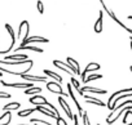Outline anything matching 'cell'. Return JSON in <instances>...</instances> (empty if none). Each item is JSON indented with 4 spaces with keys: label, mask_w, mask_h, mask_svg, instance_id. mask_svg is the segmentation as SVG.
I'll list each match as a JSON object with an SVG mask.
<instances>
[{
    "label": "cell",
    "mask_w": 132,
    "mask_h": 125,
    "mask_svg": "<svg viewBox=\"0 0 132 125\" xmlns=\"http://www.w3.org/2000/svg\"><path fill=\"white\" fill-rule=\"evenodd\" d=\"M29 102L31 104H35V106H47V103H48L47 98L42 94H34L32 97L29 98Z\"/></svg>",
    "instance_id": "obj_6"
},
{
    "label": "cell",
    "mask_w": 132,
    "mask_h": 125,
    "mask_svg": "<svg viewBox=\"0 0 132 125\" xmlns=\"http://www.w3.org/2000/svg\"><path fill=\"white\" fill-rule=\"evenodd\" d=\"M73 120H74V125H78V115H74Z\"/></svg>",
    "instance_id": "obj_33"
},
{
    "label": "cell",
    "mask_w": 132,
    "mask_h": 125,
    "mask_svg": "<svg viewBox=\"0 0 132 125\" xmlns=\"http://www.w3.org/2000/svg\"><path fill=\"white\" fill-rule=\"evenodd\" d=\"M12 120V112L11 111H4V113L0 116V125H9Z\"/></svg>",
    "instance_id": "obj_19"
},
{
    "label": "cell",
    "mask_w": 132,
    "mask_h": 125,
    "mask_svg": "<svg viewBox=\"0 0 132 125\" xmlns=\"http://www.w3.org/2000/svg\"><path fill=\"white\" fill-rule=\"evenodd\" d=\"M102 21H104V12L101 11V12L98 13L97 21H96L95 25H93V30H95L96 34H101V32H102Z\"/></svg>",
    "instance_id": "obj_15"
},
{
    "label": "cell",
    "mask_w": 132,
    "mask_h": 125,
    "mask_svg": "<svg viewBox=\"0 0 132 125\" xmlns=\"http://www.w3.org/2000/svg\"><path fill=\"white\" fill-rule=\"evenodd\" d=\"M0 84L4 85V86H8V88H14V89H29V88H32L34 84L32 83H5L4 80H0Z\"/></svg>",
    "instance_id": "obj_4"
},
{
    "label": "cell",
    "mask_w": 132,
    "mask_h": 125,
    "mask_svg": "<svg viewBox=\"0 0 132 125\" xmlns=\"http://www.w3.org/2000/svg\"><path fill=\"white\" fill-rule=\"evenodd\" d=\"M80 90L83 93L88 92V93H95V94H106L108 93L105 89H98V88H93V86H83V88H80Z\"/></svg>",
    "instance_id": "obj_18"
},
{
    "label": "cell",
    "mask_w": 132,
    "mask_h": 125,
    "mask_svg": "<svg viewBox=\"0 0 132 125\" xmlns=\"http://www.w3.org/2000/svg\"><path fill=\"white\" fill-rule=\"evenodd\" d=\"M38 93H42V88L39 86H32V88H29V89H25V94H38Z\"/></svg>",
    "instance_id": "obj_25"
},
{
    "label": "cell",
    "mask_w": 132,
    "mask_h": 125,
    "mask_svg": "<svg viewBox=\"0 0 132 125\" xmlns=\"http://www.w3.org/2000/svg\"><path fill=\"white\" fill-rule=\"evenodd\" d=\"M129 44H131V50H132V36L129 37Z\"/></svg>",
    "instance_id": "obj_34"
},
{
    "label": "cell",
    "mask_w": 132,
    "mask_h": 125,
    "mask_svg": "<svg viewBox=\"0 0 132 125\" xmlns=\"http://www.w3.org/2000/svg\"><path fill=\"white\" fill-rule=\"evenodd\" d=\"M31 124H36V125H52L48 121H44L42 119H31Z\"/></svg>",
    "instance_id": "obj_27"
},
{
    "label": "cell",
    "mask_w": 132,
    "mask_h": 125,
    "mask_svg": "<svg viewBox=\"0 0 132 125\" xmlns=\"http://www.w3.org/2000/svg\"><path fill=\"white\" fill-rule=\"evenodd\" d=\"M83 98L86 99V102H87L88 104H96V106H100V107H106V104H105L102 101H100V99H97V98H95V97H92V95L83 94Z\"/></svg>",
    "instance_id": "obj_14"
},
{
    "label": "cell",
    "mask_w": 132,
    "mask_h": 125,
    "mask_svg": "<svg viewBox=\"0 0 132 125\" xmlns=\"http://www.w3.org/2000/svg\"><path fill=\"white\" fill-rule=\"evenodd\" d=\"M22 79L30 81V83H35V81H42V83H47V76L45 75H42V76H38V75H29V74H22L21 75Z\"/></svg>",
    "instance_id": "obj_10"
},
{
    "label": "cell",
    "mask_w": 132,
    "mask_h": 125,
    "mask_svg": "<svg viewBox=\"0 0 132 125\" xmlns=\"http://www.w3.org/2000/svg\"><path fill=\"white\" fill-rule=\"evenodd\" d=\"M56 125H68V122H66L65 119H62L61 116H58V117L56 119Z\"/></svg>",
    "instance_id": "obj_30"
},
{
    "label": "cell",
    "mask_w": 132,
    "mask_h": 125,
    "mask_svg": "<svg viewBox=\"0 0 132 125\" xmlns=\"http://www.w3.org/2000/svg\"><path fill=\"white\" fill-rule=\"evenodd\" d=\"M128 20H132V16H128Z\"/></svg>",
    "instance_id": "obj_35"
},
{
    "label": "cell",
    "mask_w": 132,
    "mask_h": 125,
    "mask_svg": "<svg viewBox=\"0 0 132 125\" xmlns=\"http://www.w3.org/2000/svg\"><path fill=\"white\" fill-rule=\"evenodd\" d=\"M43 72L45 74L47 78H52L54 81H58V83L61 84V81H62V76H61V75H58V74H56V72H53V71H51V70H44Z\"/></svg>",
    "instance_id": "obj_22"
},
{
    "label": "cell",
    "mask_w": 132,
    "mask_h": 125,
    "mask_svg": "<svg viewBox=\"0 0 132 125\" xmlns=\"http://www.w3.org/2000/svg\"><path fill=\"white\" fill-rule=\"evenodd\" d=\"M4 27H5V30L8 31V34H9V36H11V45H9V48L5 49V50H0V54H7V53H9L11 50H13L14 44H16V40H17V39H16V35H14V30H13V27H12L9 23H5Z\"/></svg>",
    "instance_id": "obj_3"
},
{
    "label": "cell",
    "mask_w": 132,
    "mask_h": 125,
    "mask_svg": "<svg viewBox=\"0 0 132 125\" xmlns=\"http://www.w3.org/2000/svg\"><path fill=\"white\" fill-rule=\"evenodd\" d=\"M29 34H30V25H29V21H22L20 23V27H18V34H17V37L18 40H21V43L23 40H26L29 37Z\"/></svg>",
    "instance_id": "obj_2"
},
{
    "label": "cell",
    "mask_w": 132,
    "mask_h": 125,
    "mask_svg": "<svg viewBox=\"0 0 132 125\" xmlns=\"http://www.w3.org/2000/svg\"><path fill=\"white\" fill-rule=\"evenodd\" d=\"M129 70H131V72H132V66H131V67H129Z\"/></svg>",
    "instance_id": "obj_36"
},
{
    "label": "cell",
    "mask_w": 132,
    "mask_h": 125,
    "mask_svg": "<svg viewBox=\"0 0 132 125\" xmlns=\"http://www.w3.org/2000/svg\"><path fill=\"white\" fill-rule=\"evenodd\" d=\"M66 62H69V63H71L74 67H75V70L80 74V67H79V63H78V62L74 59V58H71V57H68V59H66Z\"/></svg>",
    "instance_id": "obj_26"
},
{
    "label": "cell",
    "mask_w": 132,
    "mask_h": 125,
    "mask_svg": "<svg viewBox=\"0 0 132 125\" xmlns=\"http://www.w3.org/2000/svg\"><path fill=\"white\" fill-rule=\"evenodd\" d=\"M20 50H31V52H36V53H43L44 50L39 46H34V45H23V46H18L14 49V52H20Z\"/></svg>",
    "instance_id": "obj_17"
},
{
    "label": "cell",
    "mask_w": 132,
    "mask_h": 125,
    "mask_svg": "<svg viewBox=\"0 0 132 125\" xmlns=\"http://www.w3.org/2000/svg\"><path fill=\"white\" fill-rule=\"evenodd\" d=\"M47 89L51 92V93H53V94H58V95H61V97H69V94H66V93H63V90H62V88H61V84L58 83V81H54V80H49V81H47Z\"/></svg>",
    "instance_id": "obj_1"
},
{
    "label": "cell",
    "mask_w": 132,
    "mask_h": 125,
    "mask_svg": "<svg viewBox=\"0 0 132 125\" xmlns=\"http://www.w3.org/2000/svg\"><path fill=\"white\" fill-rule=\"evenodd\" d=\"M36 8H38V12H39L40 14L44 13V5H43L42 0H38V2H36Z\"/></svg>",
    "instance_id": "obj_29"
},
{
    "label": "cell",
    "mask_w": 132,
    "mask_h": 125,
    "mask_svg": "<svg viewBox=\"0 0 132 125\" xmlns=\"http://www.w3.org/2000/svg\"><path fill=\"white\" fill-rule=\"evenodd\" d=\"M100 65L98 63H96V62H91V63H88L87 66H86V69H84V71L83 72H80V76H82V81H84V79H86V76L89 74V72H93V71H97V70H100Z\"/></svg>",
    "instance_id": "obj_7"
},
{
    "label": "cell",
    "mask_w": 132,
    "mask_h": 125,
    "mask_svg": "<svg viewBox=\"0 0 132 125\" xmlns=\"http://www.w3.org/2000/svg\"><path fill=\"white\" fill-rule=\"evenodd\" d=\"M25 59H29L26 54H23V53H16V54H12V55H7L4 61H25Z\"/></svg>",
    "instance_id": "obj_20"
},
{
    "label": "cell",
    "mask_w": 132,
    "mask_h": 125,
    "mask_svg": "<svg viewBox=\"0 0 132 125\" xmlns=\"http://www.w3.org/2000/svg\"><path fill=\"white\" fill-rule=\"evenodd\" d=\"M127 110H132V103H129V104H127V106H123L120 110H118V111H117V112L113 115V117H111L110 120H106V124H108V125H111V124H114V122H115V121L119 119V116H120L123 112H126Z\"/></svg>",
    "instance_id": "obj_8"
},
{
    "label": "cell",
    "mask_w": 132,
    "mask_h": 125,
    "mask_svg": "<svg viewBox=\"0 0 132 125\" xmlns=\"http://www.w3.org/2000/svg\"><path fill=\"white\" fill-rule=\"evenodd\" d=\"M58 103L61 104V107L63 108V111H65V113H66V116H68V119H70V120H73V116H74V113L71 112V108H70V106H69V103L65 101V98L63 97H58Z\"/></svg>",
    "instance_id": "obj_9"
},
{
    "label": "cell",
    "mask_w": 132,
    "mask_h": 125,
    "mask_svg": "<svg viewBox=\"0 0 132 125\" xmlns=\"http://www.w3.org/2000/svg\"><path fill=\"white\" fill-rule=\"evenodd\" d=\"M98 2L101 3V5H102V8H104V11H105V12H106V13L109 14V17H110V18H111V20H113L114 22H117V23H118V25H119L120 27H123V28H126V25H124L123 22H120V21L118 20V17L115 16V13H114V12H113V11H111V9H110V8L108 7V5H106V3L104 2V0H98Z\"/></svg>",
    "instance_id": "obj_5"
},
{
    "label": "cell",
    "mask_w": 132,
    "mask_h": 125,
    "mask_svg": "<svg viewBox=\"0 0 132 125\" xmlns=\"http://www.w3.org/2000/svg\"><path fill=\"white\" fill-rule=\"evenodd\" d=\"M98 79H102V74H89L88 76H86L84 79V84L89 83V81H93V80H98Z\"/></svg>",
    "instance_id": "obj_23"
},
{
    "label": "cell",
    "mask_w": 132,
    "mask_h": 125,
    "mask_svg": "<svg viewBox=\"0 0 132 125\" xmlns=\"http://www.w3.org/2000/svg\"><path fill=\"white\" fill-rule=\"evenodd\" d=\"M36 110L35 108H26V110H21V111H18V116L20 117H27L29 115H31L32 112H35Z\"/></svg>",
    "instance_id": "obj_24"
},
{
    "label": "cell",
    "mask_w": 132,
    "mask_h": 125,
    "mask_svg": "<svg viewBox=\"0 0 132 125\" xmlns=\"http://www.w3.org/2000/svg\"><path fill=\"white\" fill-rule=\"evenodd\" d=\"M82 119H83V125H91L89 119H88V113H87L86 111H83V113H82Z\"/></svg>",
    "instance_id": "obj_28"
},
{
    "label": "cell",
    "mask_w": 132,
    "mask_h": 125,
    "mask_svg": "<svg viewBox=\"0 0 132 125\" xmlns=\"http://www.w3.org/2000/svg\"><path fill=\"white\" fill-rule=\"evenodd\" d=\"M20 107H21V103L20 102H9V103H7V104H4L3 106V110L4 111H16V110H20Z\"/></svg>",
    "instance_id": "obj_21"
},
{
    "label": "cell",
    "mask_w": 132,
    "mask_h": 125,
    "mask_svg": "<svg viewBox=\"0 0 132 125\" xmlns=\"http://www.w3.org/2000/svg\"><path fill=\"white\" fill-rule=\"evenodd\" d=\"M53 65H54L57 69H60L61 71H65L66 74H69V75H74V74L69 70V67L66 66V63H63V62H62V61H60V59H54V61H53Z\"/></svg>",
    "instance_id": "obj_16"
},
{
    "label": "cell",
    "mask_w": 132,
    "mask_h": 125,
    "mask_svg": "<svg viewBox=\"0 0 132 125\" xmlns=\"http://www.w3.org/2000/svg\"><path fill=\"white\" fill-rule=\"evenodd\" d=\"M35 110L36 111H39L40 113H43V115H45V116H48V117H52V119H57L58 116L48 107V106H35Z\"/></svg>",
    "instance_id": "obj_12"
},
{
    "label": "cell",
    "mask_w": 132,
    "mask_h": 125,
    "mask_svg": "<svg viewBox=\"0 0 132 125\" xmlns=\"http://www.w3.org/2000/svg\"><path fill=\"white\" fill-rule=\"evenodd\" d=\"M49 40L45 39V37H42V36H29L26 40H23L22 43H20V46H23V45H29L30 43H48Z\"/></svg>",
    "instance_id": "obj_11"
},
{
    "label": "cell",
    "mask_w": 132,
    "mask_h": 125,
    "mask_svg": "<svg viewBox=\"0 0 132 125\" xmlns=\"http://www.w3.org/2000/svg\"><path fill=\"white\" fill-rule=\"evenodd\" d=\"M68 94H69V97L73 99V102H74L75 107L78 108L79 115L82 116V113H83V108H82V106L79 104V102H78V101H77V98H75V94H74V92H73V89H71V84H68Z\"/></svg>",
    "instance_id": "obj_13"
},
{
    "label": "cell",
    "mask_w": 132,
    "mask_h": 125,
    "mask_svg": "<svg viewBox=\"0 0 132 125\" xmlns=\"http://www.w3.org/2000/svg\"><path fill=\"white\" fill-rule=\"evenodd\" d=\"M18 125H27V124H18Z\"/></svg>",
    "instance_id": "obj_37"
},
{
    "label": "cell",
    "mask_w": 132,
    "mask_h": 125,
    "mask_svg": "<svg viewBox=\"0 0 132 125\" xmlns=\"http://www.w3.org/2000/svg\"><path fill=\"white\" fill-rule=\"evenodd\" d=\"M12 94L11 93H7V92H0V99L4 98V99H11Z\"/></svg>",
    "instance_id": "obj_31"
},
{
    "label": "cell",
    "mask_w": 132,
    "mask_h": 125,
    "mask_svg": "<svg viewBox=\"0 0 132 125\" xmlns=\"http://www.w3.org/2000/svg\"><path fill=\"white\" fill-rule=\"evenodd\" d=\"M70 84H71V85H73V86H74L77 90H79V89H80V86H79V81H78L77 79L71 78V83H70Z\"/></svg>",
    "instance_id": "obj_32"
},
{
    "label": "cell",
    "mask_w": 132,
    "mask_h": 125,
    "mask_svg": "<svg viewBox=\"0 0 132 125\" xmlns=\"http://www.w3.org/2000/svg\"><path fill=\"white\" fill-rule=\"evenodd\" d=\"M97 125H100V124H97Z\"/></svg>",
    "instance_id": "obj_38"
}]
</instances>
